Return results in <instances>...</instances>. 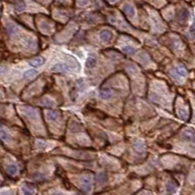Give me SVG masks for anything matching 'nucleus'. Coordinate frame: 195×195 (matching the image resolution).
Wrapping results in <instances>:
<instances>
[{"label":"nucleus","mask_w":195,"mask_h":195,"mask_svg":"<svg viewBox=\"0 0 195 195\" xmlns=\"http://www.w3.org/2000/svg\"><path fill=\"white\" fill-rule=\"evenodd\" d=\"M25 112H26V114H29V115H30V116H36V111L34 110V109H33V108L26 109Z\"/></svg>","instance_id":"f3484780"},{"label":"nucleus","mask_w":195,"mask_h":195,"mask_svg":"<svg viewBox=\"0 0 195 195\" xmlns=\"http://www.w3.org/2000/svg\"><path fill=\"white\" fill-rule=\"evenodd\" d=\"M36 75H37V72L36 70H29L24 74V77H25L26 79H31V77H33L34 76H36Z\"/></svg>","instance_id":"6e6552de"},{"label":"nucleus","mask_w":195,"mask_h":195,"mask_svg":"<svg viewBox=\"0 0 195 195\" xmlns=\"http://www.w3.org/2000/svg\"><path fill=\"white\" fill-rule=\"evenodd\" d=\"M95 64H96L95 58L91 57V56L87 58V60H86V67L87 68H93V67L95 66Z\"/></svg>","instance_id":"1a4fd4ad"},{"label":"nucleus","mask_w":195,"mask_h":195,"mask_svg":"<svg viewBox=\"0 0 195 195\" xmlns=\"http://www.w3.org/2000/svg\"><path fill=\"white\" fill-rule=\"evenodd\" d=\"M180 17L181 21H185L186 19L188 18V12L186 11V10H182V11H180Z\"/></svg>","instance_id":"ddd939ff"},{"label":"nucleus","mask_w":195,"mask_h":195,"mask_svg":"<svg viewBox=\"0 0 195 195\" xmlns=\"http://www.w3.org/2000/svg\"><path fill=\"white\" fill-rule=\"evenodd\" d=\"M100 37H101V39L104 40V41H109L112 37V34L109 31H101Z\"/></svg>","instance_id":"7ed1b4c3"},{"label":"nucleus","mask_w":195,"mask_h":195,"mask_svg":"<svg viewBox=\"0 0 195 195\" xmlns=\"http://www.w3.org/2000/svg\"><path fill=\"white\" fill-rule=\"evenodd\" d=\"M99 95L101 98H103V99H109V98L111 97L112 93L110 90H108V89H102L99 92Z\"/></svg>","instance_id":"39448f33"},{"label":"nucleus","mask_w":195,"mask_h":195,"mask_svg":"<svg viewBox=\"0 0 195 195\" xmlns=\"http://www.w3.org/2000/svg\"><path fill=\"white\" fill-rule=\"evenodd\" d=\"M191 31H195V22H194V24H193V25H192Z\"/></svg>","instance_id":"4be33fe9"},{"label":"nucleus","mask_w":195,"mask_h":195,"mask_svg":"<svg viewBox=\"0 0 195 195\" xmlns=\"http://www.w3.org/2000/svg\"><path fill=\"white\" fill-rule=\"evenodd\" d=\"M25 9V3L24 2H19V3H17V5H16V10L17 11H23V10Z\"/></svg>","instance_id":"2eb2a0df"},{"label":"nucleus","mask_w":195,"mask_h":195,"mask_svg":"<svg viewBox=\"0 0 195 195\" xmlns=\"http://www.w3.org/2000/svg\"><path fill=\"white\" fill-rule=\"evenodd\" d=\"M125 12L127 13V16H130V17H132L134 14V9H133L132 6H130V5H127V6L125 7Z\"/></svg>","instance_id":"9d476101"},{"label":"nucleus","mask_w":195,"mask_h":195,"mask_svg":"<svg viewBox=\"0 0 195 195\" xmlns=\"http://www.w3.org/2000/svg\"><path fill=\"white\" fill-rule=\"evenodd\" d=\"M47 117H48V119L49 120H56L58 118V114L56 113L55 111H48Z\"/></svg>","instance_id":"9b49d317"},{"label":"nucleus","mask_w":195,"mask_h":195,"mask_svg":"<svg viewBox=\"0 0 195 195\" xmlns=\"http://www.w3.org/2000/svg\"><path fill=\"white\" fill-rule=\"evenodd\" d=\"M23 193L25 195H33V188L31 187V186L28 185V184H26V185L23 186Z\"/></svg>","instance_id":"423d86ee"},{"label":"nucleus","mask_w":195,"mask_h":195,"mask_svg":"<svg viewBox=\"0 0 195 195\" xmlns=\"http://www.w3.org/2000/svg\"><path fill=\"white\" fill-rule=\"evenodd\" d=\"M176 190V185L173 183H169L167 186V191L169 192V193H173V191Z\"/></svg>","instance_id":"dca6fc26"},{"label":"nucleus","mask_w":195,"mask_h":195,"mask_svg":"<svg viewBox=\"0 0 195 195\" xmlns=\"http://www.w3.org/2000/svg\"><path fill=\"white\" fill-rule=\"evenodd\" d=\"M7 31L9 34H14L16 31H17V29H16V26L14 25H12V24H9L7 26Z\"/></svg>","instance_id":"f8f14e48"},{"label":"nucleus","mask_w":195,"mask_h":195,"mask_svg":"<svg viewBox=\"0 0 195 195\" xmlns=\"http://www.w3.org/2000/svg\"><path fill=\"white\" fill-rule=\"evenodd\" d=\"M176 71H177L180 75H181V76H186V71H185V69L184 68H180V67H178V68L176 69Z\"/></svg>","instance_id":"a211bd4d"},{"label":"nucleus","mask_w":195,"mask_h":195,"mask_svg":"<svg viewBox=\"0 0 195 195\" xmlns=\"http://www.w3.org/2000/svg\"><path fill=\"white\" fill-rule=\"evenodd\" d=\"M123 51L127 53V54H132V53L134 52V49H133L132 46H125L123 47Z\"/></svg>","instance_id":"4468645a"},{"label":"nucleus","mask_w":195,"mask_h":195,"mask_svg":"<svg viewBox=\"0 0 195 195\" xmlns=\"http://www.w3.org/2000/svg\"><path fill=\"white\" fill-rule=\"evenodd\" d=\"M87 1H88V0H79V5H81V6H84V5L87 4Z\"/></svg>","instance_id":"aec40b11"},{"label":"nucleus","mask_w":195,"mask_h":195,"mask_svg":"<svg viewBox=\"0 0 195 195\" xmlns=\"http://www.w3.org/2000/svg\"><path fill=\"white\" fill-rule=\"evenodd\" d=\"M55 195H62V194H61V193H57V194H55Z\"/></svg>","instance_id":"5701e85b"},{"label":"nucleus","mask_w":195,"mask_h":195,"mask_svg":"<svg viewBox=\"0 0 195 195\" xmlns=\"http://www.w3.org/2000/svg\"><path fill=\"white\" fill-rule=\"evenodd\" d=\"M58 1H64V0H58Z\"/></svg>","instance_id":"b1692460"},{"label":"nucleus","mask_w":195,"mask_h":195,"mask_svg":"<svg viewBox=\"0 0 195 195\" xmlns=\"http://www.w3.org/2000/svg\"><path fill=\"white\" fill-rule=\"evenodd\" d=\"M104 180H105V175H104V173H99V175L97 176L98 181H103Z\"/></svg>","instance_id":"6ab92c4d"},{"label":"nucleus","mask_w":195,"mask_h":195,"mask_svg":"<svg viewBox=\"0 0 195 195\" xmlns=\"http://www.w3.org/2000/svg\"><path fill=\"white\" fill-rule=\"evenodd\" d=\"M53 70L56 71V72H62V73H66V72L70 71V69H69V67L67 65H64V64H56L54 66V68H53Z\"/></svg>","instance_id":"f03ea898"},{"label":"nucleus","mask_w":195,"mask_h":195,"mask_svg":"<svg viewBox=\"0 0 195 195\" xmlns=\"http://www.w3.org/2000/svg\"><path fill=\"white\" fill-rule=\"evenodd\" d=\"M92 187V181L89 178H85L84 180H82V188L84 189V191L88 192Z\"/></svg>","instance_id":"f257e3e1"},{"label":"nucleus","mask_w":195,"mask_h":195,"mask_svg":"<svg viewBox=\"0 0 195 195\" xmlns=\"http://www.w3.org/2000/svg\"><path fill=\"white\" fill-rule=\"evenodd\" d=\"M110 1H115V0H110Z\"/></svg>","instance_id":"393cba45"},{"label":"nucleus","mask_w":195,"mask_h":195,"mask_svg":"<svg viewBox=\"0 0 195 195\" xmlns=\"http://www.w3.org/2000/svg\"><path fill=\"white\" fill-rule=\"evenodd\" d=\"M44 63V59L43 58H36V59H33L31 61H30V64L33 67H39L41 66L42 64Z\"/></svg>","instance_id":"20e7f679"},{"label":"nucleus","mask_w":195,"mask_h":195,"mask_svg":"<svg viewBox=\"0 0 195 195\" xmlns=\"http://www.w3.org/2000/svg\"><path fill=\"white\" fill-rule=\"evenodd\" d=\"M17 172H18V168H17V166H15V165H10V166H8V168H7V173H9L10 176H15L16 173H17Z\"/></svg>","instance_id":"0eeeda50"},{"label":"nucleus","mask_w":195,"mask_h":195,"mask_svg":"<svg viewBox=\"0 0 195 195\" xmlns=\"http://www.w3.org/2000/svg\"><path fill=\"white\" fill-rule=\"evenodd\" d=\"M45 104H46V105H53V102H51V101L46 100V102H45Z\"/></svg>","instance_id":"412c9836"}]
</instances>
